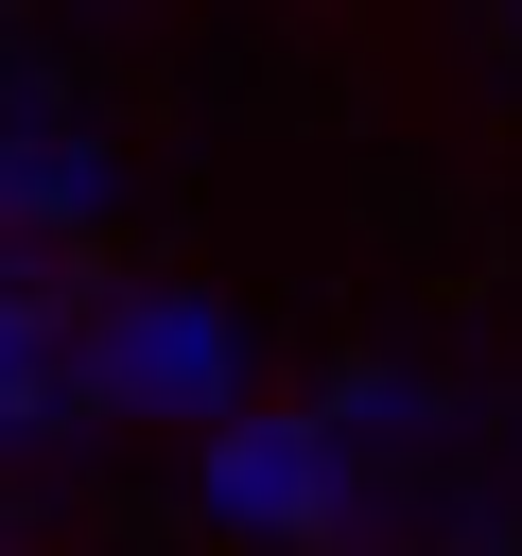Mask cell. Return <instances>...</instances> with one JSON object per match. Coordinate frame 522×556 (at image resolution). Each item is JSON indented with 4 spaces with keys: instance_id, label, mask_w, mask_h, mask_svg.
Returning a JSON list of instances; mask_svg holds the SVG:
<instances>
[{
    "instance_id": "cell-1",
    "label": "cell",
    "mask_w": 522,
    "mask_h": 556,
    "mask_svg": "<svg viewBox=\"0 0 522 556\" xmlns=\"http://www.w3.org/2000/svg\"><path fill=\"white\" fill-rule=\"evenodd\" d=\"M70 365H87V417H174V434H209V417L261 400V382H244V313L191 295V278L87 295V313H70Z\"/></svg>"
},
{
    "instance_id": "cell-2",
    "label": "cell",
    "mask_w": 522,
    "mask_h": 556,
    "mask_svg": "<svg viewBox=\"0 0 522 556\" xmlns=\"http://www.w3.org/2000/svg\"><path fill=\"white\" fill-rule=\"evenodd\" d=\"M191 486H209V521L226 539H365V504H348V452H331V417L313 400H244V417H209L191 434Z\"/></svg>"
},
{
    "instance_id": "cell-3",
    "label": "cell",
    "mask_w": 522,
    "mask_h": 556,
    "mask_svg": "<svg viewBox=\"0 0 522 556\" xmlns=\"http://www.w3.org/2000/svg\"><path fill=\"white\" fill-rule=\"evenodd\" d=\"M122 208V156L70 122V104H0V261H52Z\"/></svg>"
},
{
    "instance_id": "cell-4",
    "label": "cell",
    "mask_w": 522,
    "mask_h": 556,
    "mask_svg": "<svg viewBox=\"0 0 522 556\" xmlns=\"http://www.w3.org/2000/svg\"><path fill=\"white\" fill-rule=\"evenodd\" d=\"M70 278L52 261H0V452H52V434H87V365H70Z\"/></svg>"
},
{
    "instance_id": "cell-5",
    "label": "cell",
    "mask_w": 522,
    "mask_h": 556,
    "mask_svg": "<svg viewBox=\"0 0 522 556\" xmlns=\"http://www.w3.org/2000/svg\"><path fill=\"white\" fill-rule=\"evenodd\" d=\"M505 17H522V0H505Z\"/></svg>"
}]
</instances>
